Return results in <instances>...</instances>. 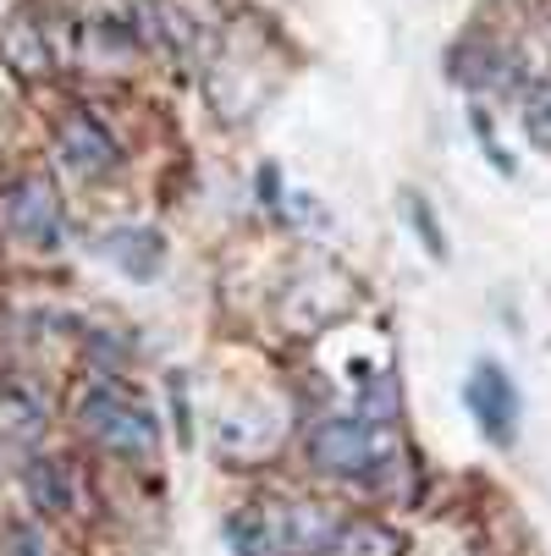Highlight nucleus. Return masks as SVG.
Listing matches in <instances>:
<instances>
[{"label": "nucleus", "instance_id": "obj_3", "mask_svg": "<svg viewBox=\"0 0 551 556\" xmlns=\"http://www.w3.org/2000/svg\"><path fill=\"white\" fill-rule=\"evenodd\" d=\"M463 403H468V414H475V425L486 430V441L513 446L518 419H524V403H518L513 375L497 358H480L475 364V375H468V386H463Z\"/></svg>", "mask_w": 551, "mask_h": 556}, {"label": "nucleus", "instance_id": "obj_16", "mask_svg": "<svg viewBox=\"0 0 551 556\" xmlns=\"http://www.w3.org/2000/svg\"><path fill=\"white\" fill-rule=\"evenodd\" d=\"M468 127H475V138H480V149H486V161L502 172V177H518V161H513V154L497 143V132H491V116L475 105V111H468Z\"/></svg>", "mask_w": 551, "mask_h": 556}, {"label": "nucleus", "instance_id": "obj_19", "mask_svg": "<svg viewBox=\"0 0 551 556\" xmlns=\"http://www.w3.org/2000/svg\"><path fill=\"white\" fill-rule=\"evenodd\" d=\"M292 210H298V220H314V226H331V215H326V204H314V199H292Z\"/></svg>", "mask_w": 551, "mask_h": 556}, {"label": "nucleus", "instance_id": "obj_2", "mask_svg": "<svg viewBox=\"0 0 551 556\" xmlns=\"http://www.w3.org/2000/svg\"><path fill=\"white\" fill-rule=\"evenodd\" d=\"M303 452L321 473H331V480H370L375 468L391 463V435L364 414H326V419L309 425Z\"/></svg>", "mask_w": 551, "mask_h": 556}, {"label": "nucleus", "instance_id": "obj_18", "mask_svg": "<svg viewBox=\"0 0 551 556\" xmlns=\"http://www.w3.org/2000/svg\"><path fill=\"white\" fill-rule=\"evenodd\" d=\"M260 204H281V172L271 161L260 166Z\"/></svg>", "mask_w": 551, "mask_h": 556}, {"label": "nucleus", "instance_id": "obj_14", "mask_svg": "<svg viewBox=\"0 0 551 556\" xmlns=\"http://www.w3.org/2000/svg\"><path fill=\"white\" fill-rule=\"evenodd\" d=\"M398 408H403V391H398V380H375L370 391H364V403H359V414L364 419H375V425H391V419H398Z\"/></svg>", "mask_w": 551, "mask_h": 556}, {"label": "nucleus", "instance_id": "obj_11", "mask_svg": "<svg viewBox=\"0 0 551 556\" xmlns=\"http://www.w3.org/2000/svg\"><path fill=\"white\" fill-rule=\"evenodd\" d=\"M398 551H403V540L386 523H370V518L342 523V540H337V556H398Z\"/></svg>", "mask_w": 551, "mask_h": 556}, {"label": "nucleus", "instance_id": "obj_9", "mask_svg": "<svg viewBox=\"0 0 551 556\" xmlns=\"http://www.w3.org/2000/svg\"><path fill=\"white\" fill-rule=\"evenodd\" d=\"M23 496H28V507H34L39 518H61V513H72V502H77V480H72L66 457L34 452V457L23 463Z\"/></svg>", "mask_w": 551, "mask_h": 556}, {"label": "nucleus", "instance_id": "obj_5", "mask_svg": "<svg viewBox=\"0 0 551 556\" xmlns=\"http://www.w3.org/2000/svg\"><path fill=\"white\" fill-rule=\"evenodd\" d=\"M7 226H12V237H23V243H34V249H55L66 237L61 193L45 177H17L7 188Z\"/></svg>", "mask_w": 551, "mask_h": 556}, {"label": "nucleus", "instance_id": "obj_7", "mask_svg": "<svg viewBox=\"0 0 551 556\" xmlns=\"http://www.w3.org/2000/svg\"><path fill=\"white\" fill-rule=\"evenodd\" d=\"M55 143H61V161H66L72 172H84V177H105L111 166H122L116 138H111V132H105V122H100V116H89V111H72V116L61 122Z\"/></svg>", "mask_w": 551, "mask_h": 556}, {"label": "nucleus", "instance_id": "obj_10", "mask_svg": "<svg viewBox=\"0 0 551 556\" xmlns=\"http://www.w3.org/2000/svg\"><path fill=\"white\" fill-rule=\"evenodd\" d=\"M105 254L116 260L122 276L154 281V276H161V265H166V237L154 231V226H122V231L105 237Z\"/></svg>", "mask_w": 551, "mask_h": 556}, {"label": "nucleus", "instance_id": "obj_15", "mask_svg": "<svg viewBox=\"0 0 551 556\" xmlns=\"http://www.w3.org/2000/svg\"><path fill=\"white\" fill-rule=\"evenodd\" d=\"M0 556H55V545L45 540L39 523H12L0 534Z\"/></svg>", "mask_w": 551, "mask_h": 556}, {"label": "nucleus", "instance_id": "obj_6", "mask_svg": "<svg viewBox=\"0 0 551 556\" xmlns=\"http://www.w3.org/2000/svg\"><path fill=\"white\" fill-rule=\"evenodd\" d=\"M447 77L463 89H518V61L513 50H502L497 39H463L447 55Z\"/></svg>", "mask_w": 551, "mask_h": 556}, {"label": "nucleus", "instance_id": "obj_17", "mask_svg": "<svg viewBox=\"0 0 551 556\" xmlns=\"http://www.w3.org/2000/svg\"><path fill=\"white\" fill-rule=\"evenodd\" d=\"M166 391H172V419H177V441H183V446H193V419H188V375H183V369H172V375H166Z\"/></svg>", "mask_w": 551, "mask_h": 556}, {"label": "nucleus", "instance_id": "obj_12", "mask_svg": "<svg viewBox=\"0 0 551 556\" xmlns=\"http://www.w3.org/2000/svg\"><path fill=\"white\" fill-rule=\"evenodd\" d=\"M403 210H409V220H414V231H419L425 254H430V260H447V231H441L430 199H425V193H403Z\"/></svg>", "mask_w": 551, "mask_h": 556}, {"label": "nucleus", "instance_id": "obj_13", "mask_svg": "<svg viewBox=\"0 0 551 556\" xmlns=\"http://www.w3.org/2000/svg\"><path fill=\"white\" fill-rule=\"evenodd\" d=\"M518 100H524V132L540 149H551V84H524Z\"/></svg>", "mask_w": 551, "mask_h": 556}, {"label": "nucleus", "instance_id": "obj_4", "mask_svg": "<svg viewBox=\"0 0 551 556\" xmlns=\"http://www.w3.org/2000/svg\"><path fill=\"white\" fill-rule=\"evenodd\" d=\"M287 435V414L281 403H243V408H231V414H215V452L226 463H260L265 452H276Z\"/></svg>", "mask_w": 551, "mask_h": 556}, {"label": "nucleus", "instance_id": "obj_8", "mask_svg": "<svg viewBox=\"0 0 551 556\" xmlns=\"http://www.w3.org/2000/svg\"><path fill=\"white\" fill-rule=\"evenodd\" d=\"M50 430V391L39 380H0V441L34 446Z\"/></svg>", "mask_w": 551, "mask_h": 556}, {"label": "nucleus", "instance_id": "obj_1", "mask_svg": "<svg viewBox=\"0 0 551 556\" xmlns=\"http://www.w3.org/2000/svg\"><path fill=\"white\" fill-rule=\"evenodd\" d=\"M77 430L122 463H154L161 457V419H154L138 396H127L122 380H111V375H100L77 391Z\"/></svg>", "mask_w": 551, "mask_h": 556}]
</instances>
